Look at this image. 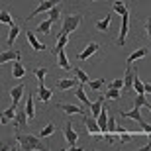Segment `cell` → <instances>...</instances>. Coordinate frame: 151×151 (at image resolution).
<instances>
[{"label":"cell","instance_id":"3","mask_svg":"<svg viewBox=\"0 0 151 151\" xmlns=\"http://www.w3.org/2000/svg\"><path fill=\"white\" fill-rule=\"evenodd\" d=\"M65 139H67V143H69L67 149H81V147H77L78 135H77V132H75L71 120H67V124H65Z\"/></svg>","mask_w":151,"mask_h":151},{"label":"cell","instance_id":"28","mask_svg":"<svg viewBox=\"0 0 151 151\" xmlns=\"http://www.w3.org/2000/svg\"><path fill=\"white\" fill-rule=\"evenodd\" d=\"M34 73H35V77H37V86H45V75H47V69L37 67V69H34Z\"/></svg>","mask_w":151,"mask_h":151},{"label":"cell","instance_id":"37","mask_svg":"<svg viewBox=\"0 0 151 151\" xmlns=\"http://www.w3.org/2000/svg\"><path fill=\"white\" fill-rule=\"evenodd\" d=\"M134 106L135 108H141V106H147V100H145V94H137L134 100Z\"/></svg>","mask_w":151,"mask_h":151},{"label":"cell","instance_id":"36","mask_svg":"<svg viewBox=\"0 0 151 151\" xmlns=\"http://www.w3.org/2000/svg\"><path fill=\"white\" fill-rule=\"evenodd\" d=\"M104 84H106V83H104V78H94V81H88V86L92 90H100Z\"/></svg>","mask_w":151,"mask_h":151},{"label":"cell","instance_id":"30","mask_svg":"<svg viewBox=\"0 0 151 151\" xmlns=\"http://www.w3.org/2000/svg\"><path fill=\"white\" fill-rule=\"evenodd\" d=\"M112 8H114V12H116V14H120V16H124L126 12H129V8H128V6H126V4H124L122 0H114Z\"/></svg>","mask_w":151,"mask_h":151},{"label":"cell","instance_id":"43","mask_svg":"<svg viewBox=\"0 0 151 151\" xmlns=\"http://www.w3.org/2000/svg\"><path fill=\"white\" fill-rule=\"evenodd\" d=\"M145 34H147V37L151 39V18L145 22Z\"/></svg>","mask_w":151,"mask_h":151},{"label":"cell","instance_id":"39","mask_svg":"<svg viewBox=\"0 0 151 151\" xmlns=\"http://www.w3.org/2000/svg\"><path fill=\"white\" fill-rule=\"evenodd\" d=\"M108 88H118V90H122V88H124V78H114L112 83L108 84Z\"/></svg>","mask_w":151,"mask_h":151},{"label":"cell","instance_id":"8","mask_svg":"<svg viewBox=\"0 0 151 151\" xmlns=\"http://www.w3.org/2000/svg\"><path fill=\"white\" fill-rule=\"evenodd\" d=\"M14 118H16V106L12 104L10 108H6V110L0 112V124L2 126H8L10 122H14Z\"/></svg>","mask_w":151,"mask_h":151},{"label":"cell","instance_id":"25","mask_svg":"<svg viewBox=\"0 0 151 151\" xmlns=\"http://www.w3.org/2000/svg\"><path fill=\"white\" fill-rule=\"evenodd\" d=\"M77 98H78L81 102H83V104H84L86 108H90V106H92V104L88 102V96L84 94V86H83V83H78V86H77Z\"/></svg>","mask_w":151,"mask_h":151},{"label":"cell","instance_id":"15","mask_svg":"<svg viewBox=\"0 0 151 151\" xmlns=\"http://www.w3.org/2000/svg\"><path fill=\"white\" fill-rule=\"evenodd\" d=\"M24 84H18V86H14V88H10V98H12V104L16 106L18 102L22 100V94H24Z\"/></svg>","mask_w":151,"mask_h":151},{"label":"cell","instance_id":"10","mask_svg":"<svg viewBox=\"0 0 151 151\" xmlns=\"http://www.w3.org/2000/svg\"><path fill=\"white\" fill-rule=\"evenodd\" d=\"M78 84V78L75 77V78H59L55 83V88L57 90H71L73 86H77Z\"/></svg>","mask_w":151,"mask_h":151},{"label":"cell","instance_id":"11","mask_svg":"<svg viewBox=\"0 0 151 151\" xmlns=\"http://www.w3.org/2000/svg\"><path fill=\"white\" fill-rule=\"evenodd\" d=\"M98 49H100V45L92 41V43H88V45H86V47L83 49V53H78L77 57L81 59V61H86V59H88V57H92V55H94V53H96Z\"/></svg>","mask_w":151,"mask_h":151},{"label":"cell","instance_id":"13","mask_svg":"<svg viewBox=\"0 0 151 151\" xmlns=\"http://www.w3.org/2000/svg\"><path fill=\"white\" fill-rule=\"evenodd\" d=\"M26 37H28V41H29V45L34 47L35 51H45L47 47H45V43H41L37 37H35V34L34 32H26Z\"/></svg>","mask_w":151,"mask_h":151},{"label":"cell","instance_id":"47","mask_svg":"<svg viewBox=\"0 0 151 151\" xmlns=\"http://www.w3.org/2000/svg\"><path fill=\"white\" fill-rule=\"evenodd\" d=\"M147 110H149V112H151V104H149V102H147Z\"/></svg>","mask_w":151,"mask_h":151},{"label":"cell","instance_id":"20","mask_svg":"<svg viewBox=\"0 0 151 151\" xmlns=\"http://www.w3.org/2000/svg\"><path fill=\"white\" fill-rule=\"evenodd\" d=\"M24 75H26V69H24V65L20 63V59H16L14 65H12V77L14 78H22Z\"/></svg>","mask_w":151,"mask_h":151},{"label":"cell","instance_id":"19","mask_svg":"<svg viewBox=\"0 0 151 151\" xmlns=\"http://www.w3.org/2000/svg\"><path fill=\"white\" fill-rule=\"evenodd\" d=\"M20 26H16V24H12L10 26V34H8V39H6V43H8V47H12L14 45V41H16V37L20 35Z\"/></svg>","mask_w":151,"mask_h":151},{"label":"cell","instance_id":"41","mask_svg":"<svg viewBox=\"0 0 151 151\" xmlns=\"http://www.w3.org/2000/svg\"><path fill=\"white\" fill-rule=\"evenodd\" d=\"M137 124H139V128H141V132H145L147 135L151 134V126H149V124H147V122H143V120H141V122H137Z\"/></svg>","mask_w":151,"mask_h":151},{"label":"cell","instance_id":"12","mask_svg":"<svg viewBox=\"0 0 151 151\" xmlns=\"http://www.w3.org/2000/svg\"><path fill=\"white\" fill-rule=\"evenodd\" d=\"M108 110L104 106H102V112L96 116V120H98V126H100V132L102 134H108Z\"/></svg>","mask_w":151,"mask_h":151},{"label":"cell","instance_id":"29","mask_svg":"<svg viewBox=\"0 0 151 151\" xmlns=\"http://www.w3.org/2000/svg\"><path fill=\"white\" fill-rule=\"evenodd\" d=\"M104 100H106V96H100V98H98V100L90 106V112H92V116H94V118L102 112V104H104Z\"/></svg>","mask_w":151,"mask_h":151},{"label":"cell","instance_id":"48","mask_svg":"<svg viewBox=\"0 0 151 151\" xmlns=\"http://www.w3.org/2000/svg\"><path fill=\"white\" fill-rule=\"evenodd\" d=\"M88 2H94V0H88Z\"/></svg>","mask_w":151,"mask_h":151},{"label":"cell","instance_id":"40","mask_svg":"<svg viewBox=\"0 0 151 151\" xmlns=\"http://www.w3.org/2000/svg\"><path fill=\"white\" fill-rule=\"evenodd\" d=\"M118 124H116V116H110L108 118V132H116Z\"/></svg>","mask_w":151,"mask_h":151},{"label":"cell","instance_id":"2","mask_svg":"<svg viewBox=\"0 0 151 151\" xmlns=\"http://www.w3.org/2000/svg\"><path fill=\"white\" fill-rule=\"evenodd\" d=\"M81 22H83V16H81V14H69V16H65V20H63L61 32H65V34H73L75 29L81 26Z\"/></svg>","mask_w":151,"mask_h":151},{"label":"cell","instance_id":"38","mask_svg":"<svg viewBox=\"0 0 151 151\" xmlns=\"http://www.w3.org/2000/svg\"><path fill=\"white\" fill-rule=\"evenodd\" d=\"M49 18L53 20V22L59 20V18H61V8H59V6H53V8L49 10Z\"/></svg>","mask_w":151,"mask_h":151},{"label":"cell","instance_id":"42","mask_svg":"<svg viewBox=\"0 0 151 151\" xmlns=\"http://www.w3.org/2000/svg\"><path fill=\"white\" fill-rule=\"evenodd\" d=\"M120 135V141H122V143H128L129 139H132V135L128 134V132H122V134H118Z\"/></svg>","mask_w":151,"mask_h":151},{"label":"cell","instance_id":"31","mask_svg":"<svg viewBox=\"0 0 151 151\" xmlns=\"http://www.w3.org/2000/svg\"><path fill=\"white\" fill-rule=\"evenodd\" d=\"M73 75L78 78V83H83V84H88V75L84 73L83 69H78V67H73Z\"/></svg>","mask_w":151,"mask_h":151},{"label":"cell","instance_id":"14","mask_svg":"<svg viewBox=\"0 0 151 151\" xmlns=\"http://www.w3.org/2000/svg\"><path fill=\"white\" fill-rule=\"evenodd\" d=\"M57 65H59L61 69H65V71H73V65L69 63L65 49H63V51H57Z\"/></svg>","mask_w":151,"mask_h":151},{"label":"cell","instance_id":"4","mask_svg":"<svg viewBox=\"0 0 151 151\" xmlns=\"http://www.w3.org/2000/svg\"><path fill=\"white\" fill-rule=\"evenodd\" d=\"M28 114H26V108L24 110H20V112H16V118H14V128H16V132H26L28 129Z\"/></svg>","mask_w":151,"mask_h":151},{"label":"cell","instance_id":"26","mask_svg":"<svg viewBox=\"0 0 151 151\" xmlns=\"http://www.w3.org/2000/svg\"><path fill=\"white\" fill-rule=\"evenodd\" d=\"M120 118H128V120H135V122H141V114H139V108H135L132 112H120Z\"/></svg>","mask_w":151,"mask_h":151},{"label":"cell","instance_id":"33","mask_svg":"<svg viewBox=\"0 0 151 151\" xmlns=\"http://www.w3.org/2000/svg\"><path fill=\"white\" fill-rule=\"evenodd\" d=\"M110 22H112V18H110V16H106L104 20H98V22H96V29H98V32H108Z\"/></svg>","mask_w":151,"mask_h":151},{"label":"cell","instance_id":"24","mask_svg":"<svg viewBox=\"0 0 151 151\" xmlns=\"http://www.w3.org/2000/svg\"><path fill=\"white\" fill-rule=\"evenodd\" d=\"M51 26H53V20L51 18H47V20H43V22L37 26V29H35V34H49L51 32Z\"/></svg>","mask_w":151,"mask_h":151},{"label":"cell","instance_id":"44","mask_svg":"<svg viewBox=\"0 0 151 151\" xmlns=\"http://www.w3.org/2000/svg\"><path fill=\"white\" fill-rule=\"evenodd\" d=\"M6 149H10V145H8L6 141H2V139H0V151H6Z\"/></svg>","mask_w":151,"mask_h":151},{"label":"cell","instance_id":"49","mask_svg":"<svg viewBox=\"0 0 151 151\" xmlns=\"http://www.w3.org/2000/svg\"><path fill=\"white\" fill-rule=\"evenodd\" d=\"M59 2H61V0H59Z\"/></svg>","mask_w":151,"mask_h":151},{"label":"cell","instance_id":"27","mask_svg":"<svg viewBox=\"0 0 151 151\" xmlns=\"http://www.w3.org/2000/svg\"><path fill=\"white\" fill-rule=\"evenodd\" d=\"M26 114H28L29 120L35 118V104H34V96H32V94H29L28 100H26Z\"/></svg>","mask_w":151,"mask_h":151},{"label":"cell","instance_id":"1","mask_svg":"<svg viewBox=\"0 0 151 151\" xmlns=\"http://www.w3.org/2000/svg\"><path fill=\"white\" fill-rule=\"evenodd\" d=\"M16 141H18V149H26V151H37V149H45V145L41 143L39 135H29V134H16Z\"/></svg>","mask_w":151,"mask_h":151},{"label":"cell","instance_id":"18","mask_svg":"<svg viewBox=\"0 0 151 151\" xmlns=\"http://www.w3.org/2000/svg\"><path fill=\"white\" fill-rule=\"evenodd\" d=\"M51 96H53V90L51 88H47V86H37V98L43 102V104L51 100Z\"/></svg>","mask_w":151,"mask_h":151},{"label":"cell","instance_id":"5","mask_svg":"<svg viewBox=\"0 0 151 151\" xmlns=\"http://www.w3.org/2000/svg\"><path fill=\"white\" fill-rule=\"evenodd\" d=\"M128 32H129V12H126V14L122 16V28H120V35H118V41H116L120 47L126 43V35H128Z\"/></svg>","mask_w":151,"mask_h":151},{"label":"cell","instance_id":"17","mask_svg":"<svg viewBox=\"0 0 151 151\" xmlns=\"http://www.w3.org/2000/svg\"><path fill=\"white\" fill-rule=\"evenodd\" d=\"M59 108H61L67 116H71V114H81V116H84L83 108H78L77 104H65V102H63V104H59Z\"/></svg>","mask_w":151,"mask_h":151},{"label":"cell","instance_id":"46","mask_svg":"<svg viewBox=\"0 0 151 151\" xmlns=\"http://www.w3.org/2000/svg\"><path fill=\"white\" fill-rule=\"evenodd\" d=\"M145 94H151V83H145Z\"/></svg>","mask_w":151,"mask_h":151},{"label":"cell","instance_id":"23","mask_svg":"<svg viewBox=\"0 0 151 151\" xmlns=\"http://www.w3.org/2000/svg\"><path fill=\"white\" fill-rule=\"evenodd\" d=\"M134 90L137 92V94H145V83L139 78L137 71H135V75H134Z\"/></svg>","mask_w":151,"mask_h":151},{"label":"cell","instance_id":"21","mask_svg":"<svg viewBox=\"0 0 151 151\" xmlns=\"http://www.w3.org/2000/svg\"><path fill=\"white\" fill-rule=\"evenodd\" d=\"M147 53H149V51H147L145 47H139V49H135L134 53L128 57V65H132L134 61H137V59H141V57H147Z\"/></svg>","mask_w":151,"mask_h":151},{"label":"cell","instance_id":"9","mask_svg":"<svg viewBox=\"0 0 151 151\" xmlns=\"http://www.w3.org/2000/svg\"><path fill=\"white\" fill-rule=\"evenodd\" d=\"M134 75H135V71H134V67L132 65H128V69H126V77H124V92H129V90L134 88Z\"/></svg>","mask_w":151,"mask_h":151},{"label":"cell","instance_id":"45","mask_svg":"<svg viewBox=\"0 0 151 151\" xmlns=\"http://www.w3.org/2000/svg\"><path fill=\"white\" fill-rule=\"evenodd\" d=\"M104 139H106L108 143H114V137H112V135H110V134H104Z\"/></svg>","mask_w":151,"mask_h":151},{"label":"cell","instance_id":"34","mask_svg":"<svg viewBox=\"0 0 151 151\" xmlns=\"http://www.w3.org/2000/svg\"><path fill=\"white\" fill-rule=\"evenodd\" d=\"M120 92L122 90H118V88H106V100H120Z\"/></svg>","mask_w":151,"mask_h":151},{"label":"cell","instance_id":"32","mask_svg":"<svg viewBox=\"0 0 151 151\" xmlns=\"http://www.w3.org/2000/svg\"><path fill=\"white\" fill-rule=\"evenodd\" d=\"M53 132H55V124H47L45 128H41L37 132L39 137H49V135H53Z\"/></svg>","mask_w":151,"mask_h":151},{"label":"cell","instance_id":"22","mask_svg":"<svg viewBox=\"0 0 151 151\" xmlns=\"http://www.w3.org/2000/svg\"><path fill=\"white\" fill-rule=\"evenodd\" d=\"M69 34H65V32H59V35H57V45H55V53L57 51H63L65 49V45L69 43Z\"/></svg>","mask_w":151,"mask_h":151},{"label":"cell","instance_id":"6","mask_svg":"<svg viewBox=\"0 0 151 151\" xmlns=\"http://www.w3.org/2000/svg\"><path fill=\"white\" fill-rule=\"evenodd\" d=\"M57 4H59V0H43V2H41V4H39L37 8H35V10L32 12L28 18H26V22H28V20H32V18H35L37 14H41V12H49L51 8H53V6H57Z\"/></svg>","mask_w":151,"mask_h":151},{"label":"cell","instance_id":"16","mask_svg":"<svg viewBox=\"0 0 151 151\" xmlns=\"http://www.w3.org/2000/svg\"><path fill=\"white\" fill-rule=\"evenodd\" d=\"M20 51H4V53H0V65H4V63L8 61H16V59H20Z\"/></svg>","mask_w":151,"mask_h":151},{"label":"cell","instance_id":"35","mask_svg":"<svg viewBox=\"0 0 151 151\" xmlns=\"http://www.w3.org/2000/svg\"><path fill=\"white\" fill-rule=\"evenodd\" d=\"M0 24H8V26L14 24V20H12V16H10L8 10H0Z\"/></svg>","mask_w":151,"mask_h":151},{"label":"cell","instance_id":"7","mask_svg":"<svg viewBox=\"0 0 151 151\" xmlns=\"http://www.w3.org/2000/svg\"><path fill=\"white\" fill-rule=\"evenodd\" d=\"M83 122H84V126H86V129H88V134H90V135H96L98 132H100L98 120H96L94 116H86V114H84V116H83Z\"/></svg>","mask_w":151,"mask_h":151}]
</instances>
